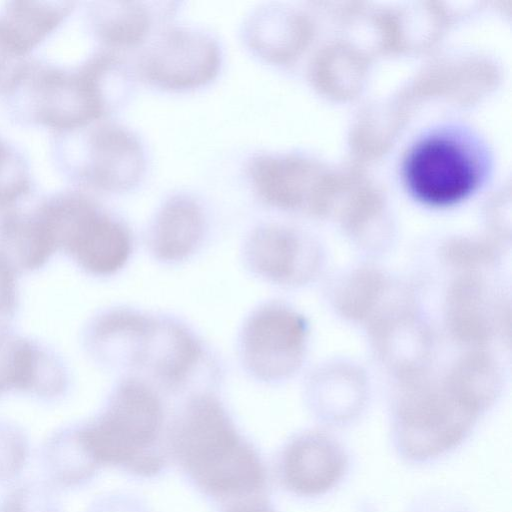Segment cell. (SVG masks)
<instances>
[{
	"mask_svg": "<svg viewBox=\"0 0 512 512\" xmlns=\"http://www.w3.org/2000/svg\"><path fill=\"white\" fill-rule=\"evenodd\" d=\"M172 466L219 508L269 494L267 465L218 396L190 394L169 419Z\"/></svg>",
	"mask_w": 512,
	"mask_h": 512,
	"instance_id": "cell-1",
	"label": "cell"
},
{
	"mask_svg": "<svg viewBox=\"0 0 512 512\" xmlns=\"http://www.w3.org/2000/svg\"><path fill=\"white\" fill-rule=\"evenodd\" d=\"M118 59L97 52L75 66L39 58L16 64L3 90L4 105L17 123L54 133L92 124L114 105L122 80Z\"/></svg>",
	"mask_w": 512,
	"mask_h": 512,
	"instance_id": "cell-2",
	"label": "cell"
},
{
	"mask_svg": "<svg viewBox=\"0 0 512 512\" xmlns=\"http://www.w3.org/2000/svg\"><path fill=\"white\" fill-rule=\"evenodd\" d=\"M169 419L158 390L129 375L116 385L98 415L73 428L99 470L110 467L135 478L153 479L172 466Z\"/></svg>",
	"mask_w": 512,
	"mask_h": 512,
	"instance_id": "cell-3",
	"label": "cell"
},
{
	"mask_svg": "<svg viewBox=\"0 0 512 512\" xmlns=\"http://www.w3.org/2000/svg\"><path fill=\"white\" fill-rule=\"evenodd\" d=\"M399 383L392 402V439L402 458L412 463L435 460L470 435L480 415L442 377L425 374Z\"/></svg>",
	"mask_w": 512,
	"mask_h": 512,
	"instance_id": "cell-4",
	"label": "cell"
},
{
	"mask_svg": "<svg viewBox=\"0 0 512 512\" xmlns=\"http://www.w3.org/2000/svg\"><path fill=\"white\" fill-rule=\"evenodd\" d=\"M57 168L72 182L109 192L130 189L140 180L144 151L138 138L114 123H99L54 133Z\"/></svg>",
	"mask_w": 512,
	"mask_h": 512,
	"instance_id": "cell-5",
	"label": "cell"
},
{
	"mask_svg": "<svg viewBox=\"0 0 512 512\" xmlns=\"http://www.w3.org/2000/svg\"><path fill=\"white\" fill-rule=\"evenodd\" d=\"M473 140L452 131L434 132L419 139L403 162L409 192L431 207L461 202L482 181L485 161Z\"/></svg>",
	"mask_w": 512,
	"mask_h": 512,
	"instance_id": "cell-6",
	"label": "cell"
},
{
	"mask_svg": "<svg viewBox=\"0 0 512 512\" xmlns=\"http://www.w3.org/2000/svg\"><path fill=\"white\" fill-rule=\"evenodd\" d=\"M310 325L292 306L269 301L254 308L238 335L244 370L254 379L278 383L301 368L308 349Z\"/></svg>",
	"mask_w": 512,
	"mask_h": 512,
	"instance_id": "cell-7",
	"label": "cell"
},
{
	"mask_svg": "<svg viewBox=\"0 0 512 512\" xmlns=\"http://www.w3.org/2000/svg\"><path fill=\"white\" fill-rule=\"evenodd\" d=\"M366 325L376 356L399 382L428 373L434 334L411 297L390 295Z\"/></svg>",
	"mask_w": 512,
	"mask_h": 512,
	"instance_id": "cell-8",
	"label": "cell"
},
{
	"mask_svg": "<svg viewBox=\"0 0 512 512\" xmlns=\"http://www.w3.org/2000/svg\"><path fill=\"white\" fill-rule=\"evenodd\" d=\"M220 49L209 35L191 28H172L146 51L141 71L152 84L170 90L199 87L218 73Z\"/></svg>",
	"mask_w": 512,
	"mask_h": 512,
	"instance_id": "cell-9",
	"label": "cell"
},
{
	"mask_svg": "<svg viewBox=\"0 0 512 512\" xmlns=\"http://www.w3.org/2000/svg\"><path fill=\"white\" fill-rule=\"evenodd\" d=\"M243 260L252 274L284 287H299L319 274L324 254L303 235L283 226L262 224L254 228L243 245Z\"/></svg>",
	"mask_w": 512,
	"mask_h": 512,
	"instance_id": "cell-10",
	"label": "cell"
},
{
	"mask_svg": "<svg viewBox=\"0 0 512 512\" xmlns=\"http://www.w3.org/2000/svg\"><path fill=\"white\" fill-rule=\"evenodd\" d=\"M348 456L331 435L305 431L280 450L275 473L280 486L298 497H317L335 488L348 469Z\"/></svg>",
	"mask_w": 512,
	"mask_h": 512,
	"instance_id": "cell-11",
	"label": "cell"
},
{
	"mask_svg": "<svg viewBox=\"0 0 512 512\" xmlns=\"http://www.w3.org/2000/svg\"><path fill=\"white\" fill-rule=\"evenodd\" d=\"M61 248L87 272L117 273L128 262L132 238L128 228L86 195L68 220Z\"/></svg>",
	"mask_w": 512,
	"mask_h": 512,
	"instance_id": "cell-12",
	"label": "cell"
},
{
	"mask_svg": "<svg viewBox=\"0 0 512 512\" xmlns=\"http://www.w3.org/2000/svg\"><path fill=\"white\" fill-rule=\"evenodd\" d=\"M444 322L450 337L470 348H487L504 319V301L482 272L457 273L444 298Z\"/></svg>",
	"mask_w": 512,
	"mask_h": 512,
	"instance_id": "cell-13",
	"label": "cell"
},
{
	"mask_svg": "<svg viewBox=\"0 0 512 512\" xmlns=\"http://www.w3.org/2000/svg\"><path fill=\"white\" fill-rule=\"evenodd\" d=\"M202 358V343L185 323L156 315L140 373L157 390L175 393L192 379Z\"/></svg>",
	"mask_w": 512,
	"mask_h": 512,
	"instance_id": "cell-14",
	"label": "cell"
},
{
	"mask_svg": "<svg viewBox=\"0 0 512 512\" xmlns=\"http://www.w3.org/2000/svg\"><path fill=\"white\" fill-rule=\"evenodd\" d=\"M206 232L201 205L187 195L167 199L156 212L149 231L148 247L160 262L174 264L190 258L200 248Z\"/></svg>",
	"mask_w": 512,
	"mask_h": 512,
	"instance_id": "cell-15",
	"label": "cell"
},
{
	"mask_svg": "<svg viewBox=\"0 0 512 512\" xmlns=\"http://www.w3.org/2000/svg\"><path fill=\"white\" fill-rule=\"evenodd\" d=\"M73 1H8L0 8V44L17 61L45 41L73 12Z\"/></svg>",
	"mask_w": 512,
	"mask_h": 512,
	"instance_id": "cell-16",
	"label": "cell"
},
{
	"mask_svg": "<svg viewBox=\"0 0 512 512\" xmlns=\"http://www.w3.org/2000/svg\"><path fill=\"white\" fill-rule=\"evenodd\" d=\"M366 377L358 367L335 363L311 378L308 397L315 413L331 423H344L361 410L366 399Z\"/></svg>",
	"mask_w": 512,
	"mask_h": 512,
	"instance_id": "cell-17",
	"label": "cell"
},
{
	"mask_svg": "<svg viewBox=\"0 0 512 512\" xmlns=\"http://www.w3.org/2000/svg\"><path fill=\"white\" fill-rule=\"evenodd\" d=\"M449 389L480 416L497 400L503 374L499 362L487 348H470L442 376Z\"/></svg>",
	"mask_w": 512,
	"mask_h": 512,
	"instance_id": "cell-18",
	"label": "cell"
},
{
	"mask_svg": "<svg viewBox=\"0 0 512 512\" xmlns=\"http://www.w3.org/2000/svg\"><path fill=\"white\" fill-rule=\"evenodd\" d=\"M385 273L372 265H361L344 273L332 289L336 312L354 323L367 324L390 296Z\"/></svg>",
	"mask_w": 512,
	"mask_h": 512,
	"instance_id": "cell-19",
	"label": "cell"
},
{
	"mask_svg": "<svg viewBox=\"0 0 512 512\" xmlns=\"http://www.w3.org/2000/svg\"><path fill=\"white\" fill-rule=\"evenodd\" d=\"M94 35L110 47L141 42L150 30V11L139 2H92L86 9Z\"/></svg>",
	"mask_w": 512,
	"mask_h": 512,
	"instance_id": "cell-20",
	"label": "cell"
},
{
	"mask_svg": "<svg viewBox=\"0 0 512 512\" xmlns=\"http://www.w3.org/2000/svg\"><path fill=\"white\" fill-rule=\"evenodd\" d=\"M56 373L58 370L29 342L0 335V393L18 389L43 394L45 389L41 379Z\"/></svg>",
	"mask_w": 512,
	"mask_h": 512,
	"instance_id": "cell-21",
	"label": "cell"
},
{
	"mask_svg": "<svg viewBox=\"0 0 512 512\" xmlns=\"http://www.w3.org/2000/svg\"><path fill=\"white\" fill-rule=\"evenodd\" d=\"M33 188L27 158L14 144L0 137V210L14 209Z\"/></svg>",
	"mask_w": 512,
	"mask_h": 512,
	"instance_id": "cell-22",
	"label": "cell"
},
{
	"mask_svg": "<svg viewBox=\"0 0 512 512\" xmlns=\"http://www.w3.org/2000/svg\"><path fill=\"white\" fill-rule=\"evenodd\" d=\"M502 248L493 243L475 239H460L444 244L440 258L457 273L482 272L500 259Z\"/></svg>",
	"mask_w": 512,
	"mask_h": 512,
	"instance_id": "cell-23",
	"label": "cell"
},
{
	"mask_svg": "<svg viewBox=\"0 0 512 512\" xmlns=\"http://www.w3.org/2000/svg\"><path fill=\"white\" fill-rule=\"evenodd\" d=\"M0 512H61L51 492L42 484H21L0 501Z\"/></svg>",
	"mask_w": 512,
	"mask_h": 512,
	"instance_id": "cell-24",
	"label": "cell"
},
{
	"mask_svg": "<svg viewBox=\"0 0 512 512\" xmlns=\"http://www.w3.org/2000/svg\"><path fill=\"white\" fill-rule=\"evenodd\" d=\"M28 452V441L21 431L0 427V483L11 481L21 473Z\"/></svg>",
	"mask_w": 512,
	"mask_h": 512,
	"instance_id": "cell-25",
	"label": "cell"
},
{
	"mask_svg": "<svg viewBox=\"0 0 512 512\" xmlns=\"http://www.w3.org/2000/svg\"><path fill=\"white\" fill-rule=\"evenodd\" d=\"M89 512H148L140 499L126 494L104 496L97 500Z\"/></svg>",
	"mask_w": 512,
	"mask_h": 512,
	"instance_id": "cell-26",
	"label": "cell"
},
{
	"mask_svg": "<svg viewBox=\"0 0 512 512\" xmlns=\"http://www.w3.org/2000/svg\"><path fill=\"white\" fill-rule=\"evenodd\" d=\"M217 509L218 512H277L269 494L226 504Z\"/></svg>",
	"mask_w": 512,
	"mask_h": 512,
	"instance_id": "cell-27",
	"label": "cell"
},
{
	"mask_svg": "<svg viewBox=\"0 0 512 512\" xmlns=\"http://www.w3.org/2000/svg\"><path fill=\"white\" fill-rule=\"evenodd\" d=\"M14 277L9 262L0 254V314L5 312L14 300Z\"/></svg>",
	"mask_w": 512,
	"mask_h": 512,
	"instance_id": "cell-28",
	"label": "cell"
},
{
	"mask_svg": "<svg viewBox=\"0 0 512 512\" xmlns=\"http://www.w3.org/2000/svg\"><path fill=\"white\" fill-rule=\"evenodd\" d=\"M20 61L12 58L9 53L4 49V47L0 44V92L9 78L12 70Z\"/></svg>",
	"mask_w": 512,
	"mask_h": 512,
	"instance_id": "cell-29",
	"label": "cell"
}]
</instances>
